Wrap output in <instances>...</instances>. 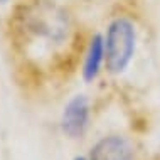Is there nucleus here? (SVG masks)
I'll use <instances>...</instances> for the list:
<instances>
[{"label": "nucleus", "instance_id": "7ed1b4c3", "mask_svg": "<svg viewBox=\"0 0 160 160\" xmlns=\"http://www.w3.org/2000/svg\"><path fill=\"white\" fill-rule=\"evenodd\" d=\"M89 160H133L132 145L123 137H106L93 147Z\"/></svg>", "mask_w": 160, "mask_h": 160}, {"label": "nucleus", "instance_id": "20e7f679", "mask_svg": "<svg viewBox=\"0 0 160 160\" xmlns=\"http://www.w3.org/2000/svg\"><path fill=\"white\" fill-rule=\"evenodd\" d=\"M103 61H105V41H103L101 36H94L88 47L83 66V78L86 83H91L98 78Z\"/></svg>", "mask_w": 160, "mask_h": 160}, {"label": "nucleus", "instance_id": "39448f33", "mask_svg": "<svg viewBox=\"0 0 160 160\" xmlns=\"http://www.w3.org/2000/svg\"><path fill=\"white\" fill-rule=\"evenodd\" d=\"M74 160H86V158H84V157H76Z\"/></svg>", "mask_w": 160, "mask_h": 160}, {"label": "nucleus", "instance_id": "423d86ee", "mask_svg": "<svg viewBox=\"0 0 160 160\" xmlns=\"http://www.w3.org/2000/svg\"><path fill=\"white\" fill-rule=\"evenodd\" d=\"M0 2H7V0H0Z\"/></svg>", "mask_w": 160, "mask_h": 160}, {"label": "nucleus", "instance_id": "f03ea898", "mask_svg": "<svg viewBox=\"0 0 160 160\" xmlns=\"http://www.w3.org/2000/svg\"><path fill=\"white\" fill-rule=\"evenodd\" d=\"M89 125V101L84 94H76L66 103L61 116V128L69 138L84 135Z\"/></svg>", "mask_w": 160, "mask_h": 160}, {"label": "nucleus", "instance_id": "f257e3e1", "mask_svg": "<svg viewBox=\"0 0 160 160\" xmlns=\"http://www.w3.org/2000/svg\"><path fill=\"white\" fill-rule=\"evenodd\" d=\"M137 31L127 17H118L108 25L105 39V59L111 74H122L130 66L135 54Z\"/></svg>", "mask_w": 160, "mask_h": 160}]
</instances>
